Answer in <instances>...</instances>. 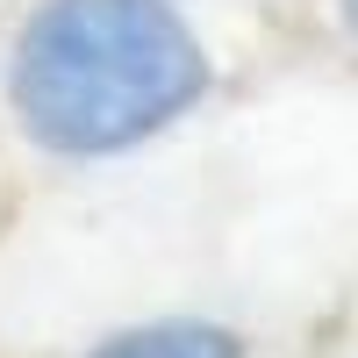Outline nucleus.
Returning <instances> with one entry per match:
<instances>
[{"mask_svg":"<svg viewBox=\"0 0 358 358\" xmlns=\"http://www.w3.org/2000/svg\"><path fill=\"white\" fill-rule=\"evenodd\" d=\"M344 22H351V29H358V0H344Z\"/></svg>","mask_w":358,"mask_h":358,"instance_id":"3","label":"nucleus"},{"mask_svg":"<svg viewBox=\"0 0 358 358\" xmlns=\"http://www.w3.org/2000/svg\"><path fill=\"white\" fill-rule=\"evenodd\" d=\"M8 94L57 158H108L208 94V57L165 0H43L15 36Z\"/></svg>","mask_w":358,"mask_h":358,"instance_id":"1","label":"nucleus"},{"mask_svg":"<svg viewBox=\"0 0 358 358\" xmlns=\"http://www.w3.org/2000/svg\"><path fill=\"white\" fill-rule=\"evenodd\" d=\"M94 358H244V344L229 330H208V322H151V330L108 337Z\"/></svg>","mask_w":358,"mask_h":358,"instance_id":"2","label":"nucleus"}]
</instances>
